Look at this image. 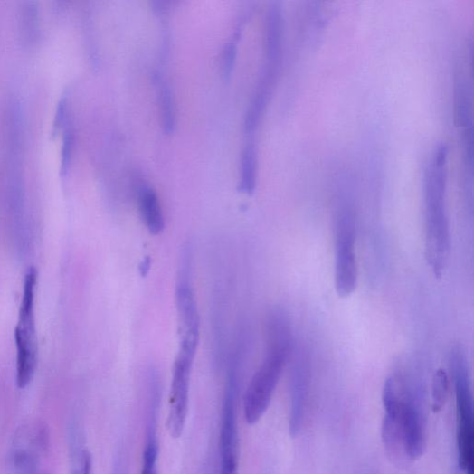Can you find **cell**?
I'll return each mask as SVG.
<instances>
[{"label": "cell", "instance_id": "cell-9", "mask_svg": "<svg viewBox=\"0 0 474 474\" xmlns=\"http://www.w3.org/2000/svg\"><path fill=\"white\" fill-rule=\"evenodd\" d=\"M194 360L191 356L178 353L174 365L167 419V428L174 439L181 437L187 419Z\"/></svg>", "mask_w": 474, "mask_h": 474}, {"label": "cell", "instance_id": "cell-20", "mask_svg": "<svg viewBox=\"0 0 474 474\" xmlns=\"http://www.w3.org/2000/svg\"><path fill=\"white\" fill-rule=\"evenodd\" d=\"M81 474H92V458L90 452L86 455Z\"/></svg>", "mask_w": 474, "mask_h": 474}, {"label": "cell", "instance_id": "cell-2", "mask_svg": "<svg viewBox=\"0 0 474 474\" xmlns=\"http://www.w3.org/2000/svg\"><path fill=\"white\" fill-rule=\"evenodd\" d=\"M448 147L432 156L425 182V258L437 279L443 278L450 253V232L446 208Z\"/></svg>", "mask_w": 474, "mask_h": 474}, {"label": "cell", "instance_id": "cell-12", "mask_svg": "<svg viewBox=\"0 0 474 474\" xmlns=\"http://www.w3.org/2000/svg\"><path fill=\"white\" fill-rule=\"evenodd\" d=\"M137 197L140 215L148 232L154 235L162 233L166 220L156 193L148 185H142L138 187Z\"/></svg>", "mask_w": 474, "mask_h": 474}, {"label": "cell", "instance_id": "cell-17", "mask_svg": "<svg viewBox=\"0 0 474 474\" xmlns=\"http://www.w3.org/2000/svg\"><path fill=\"white\" fill-rule=\"evenodd\" d=\"M72 150V135L70 130H67L64 137L62 159V172L66 174L69 170Z\"/></svg>", "mask_w": 474, "mask_h": 474}, {"label": "cell", "instance_id": "cell-19", "mask_svg": "<svg viewBox=\"0 0 474 474\" xmlns=\"http://www.w3.org/2000/svg\"><path fill=\"white\" fill-rule=\"evenodd\" d=\"M112 474H128L127 462L124 455H118L116 458Z\"/></svg>", "mask_w": 474, "mask_h": 474}, {"label": "cell", "instance_id": "cell-3", "mask_svg": "<svg viewBox=\"0 0 474 474\" xmlns=\"http://www.w3.org/2000/svg\"><path fill=\"white\" fill-rule=\"evenodd\" d=\"M450 363L456 398L459 464L464 474H474L473 397L466 353L461 346L451 349Z\"/></svg>", "mask_w": 474, "mask_h": 474}, {"label": "cell", "instance_id": "cell-6", "mask_svg": "<svg viewBox=\"0 0 474 474\" xmlns=\"http://www.w3.org/2000/svg\"><path fill=\"white\" fill-rule=\"evenodd\" d=\"M237 365L231 366L224 388L219 434L220 473L239 474L240 434L237 425V398H239Z\"/></svg>", "mask_w": 474, "mask_h": 474}, {"label": "cell", "instance_id": "cell-13", "mask_svg": "<svg viewBox=\"0 0 474 474\" xmlns=\"http://www.w3.org/2000/svg\"><path fill=\"white\" fill-rule=\"evenodd\" d=\"M257 148L254 143H248L242 152L241 165V190L247 194H251L256 188L257 181V165H258Z\"/></svg>", "mask_w": 474, "mask_h": 474}, {"label": "cell", "instance_id": "cell-8", "mask_svg": "<svg viewBox=\"0 0 474 474\" xmlns=\"http://www.w3.org/2000/svg\"><path fill=\"white\" fill-rule=\"evenodd\" d=\"M175 298L180 347L197 350L201 337V318L192 283V261L188 249L184 250L182 254Z\"/></svg>", "mask_w": 474, "mask_h": 474}, {"label": "cell", "instance_id": "cell-16", "mask_svg": "<svg viewBox=\"0 0 474 474\" xmlns=\"http://www.w3.org/2000/svg\"><path fill=\"white\" fill-rule=\"evenodd\" d=\"M236 58V47L233 43L227 44L223 53V70L225 76L232 73L234 61Z\"/></svg>", "mask_w": 474, "mask_h": 474}, {"label": "cell", "instance_id": "cell-7", "mask_svg": "<svg viewBox=\"0 0 474 474\" xmlns=\"http://www.w3.org/2000/svg\"><path fill=\"white\" fill-rule=\"evenodd\" d=\"M358 280L355 221L349 211H343L336 231L335 287L338 297L349 298L357 289Z\"/></svg>", "mask_w": 474, "mask_h": 474}, {"label": "cell", "instance_id": "cell-5", "mask_svg": "<svg viewBox=\"0 0 474 474\" xmlns=\"http://www.w3.org/2000/svg\"><path fill=\"white\" fill-rule=\"evenodd\" d=\"M50 436L43 425L27 424L15 433L7 457V474H49Z\"/></svg>", "mask_w": 474, "mask_h": 474}, {"label": "cell", "instance_id": "cell-15", "mask_svg": "<svg viewBox=\"0 0 474 474\" xmlns=\"http://www.w3.org/2000/svg\"><path fill=\"white\" fill-rule=\"evenodd\" d=\"M159 98L162 109L163 125L166 132L172 133L175 126V110L171 88L159 79Z\"/></svg>", "mask_w": 474, "mask_h": 474}, {"label": "cell", "instance_id": "cell-11", "mask_svg": "<svg viewBox=\"0 0 474 474\" xmlns=\"http://www.w3.org/2000/svg\"><path fill=\"white\" fill-rule=\"evenodd\" d=\"M309 388V365L303 350L295 356L291 376V413L290 432L298 436L302 425L303 416Z\"/></svg>", "mask_w": 474, "mask_h": 474}, {"label": "cell", "instance_id": "cell-1", "mask_svg": "<svg viewBox=\"0 0 474 474\" xmlns=\"http://www.w3.org/2000/svg\"><path fill=\"white\" fill-rule=\"evenodd\" d=\"M293 352V334L288 313L271 309L266 320V350L252 376L244 398V416L249 424L257 423L267 412L276 387Z\"/></svg>", "mask_w": 474, "mask_h": 474}, {"label": "cell", "instance_id": "cell-18", "mask_svg": "<svg viewBox=\"0 0 474 474\" xmlns=\"http://www.w3.org/2000/svg\"><path fill=\"white\" fill-rule=\"evenodd\" d=\"M66 105H67L66 97H62V100H60L57 114H56V121H55V127H54L55 133L62 127L64 123Z\"/></svg>", "mask_w": 474, "mask_h": 474}, {"label": "cell", "instance_id": "cell-4", "mask_svg": "<svg viewBox=\"0 0 474 474\" xmlns=\"http://www.w3.org/2000/svg\"><path fill=\"white\" fill-rule=\"evenodd\" d=\"M36 284L37 270L31 267L25 275L19 321L14 332L17 348L16 384L20 389L31 383L37 364L34 320Z\"/></svg>", "mask_w": 474, "mask_h": 474}, {"label": "cell", "instance_id": "cell-10", "mask_svg": "<svg viewBox=\"0 0 474 474\" xmlns=\"http://www.w3.org/2000/svg\"><path fill=\"white\" fill-rule=\"evenodd\" d=\"M400 423L405 456L420 459L427 444L425 420L414 393L403 384Z\"/></svg>", "mask_w": 474, "mask_h": 474}, {"label": "cell", "instance_id": "cell-14", "mask_svg": "<svg viewBox=\"0 0 474 474\" xmlns=\"http://www.w3.org/2000/svg\"><path fill=\"white\" fill-rule=\"evenodd\" d=\"M450 389V379L445 370L440 369L434 374L431 386V410L441 412L447 402Z\"/></svg>", "mask_w": 474, "mask_h": 474}]
</instances>
